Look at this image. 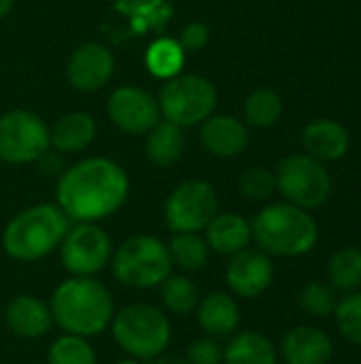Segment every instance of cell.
I'll return each mask as SVG.
<instances>
[{"label": "cell", "mask_w": 361, "mask_h": 364, "mask_svg": "<svg viewBox=\"0 0 361 364\" xmlns=\"http://www.w3.org/2000/svg\"><path fill=\"white\" fill-rule=\"evenodd\" d=\"M257 250L270 258H298L313 252L319 241V226L311 211L291 203L266 205L251 222Z\"/></svg>", "instance_id": "cell-3"}, {"label": "cell", "mask_w": 361, "mask_h": 364, "mask_svg": "<svg viewBox=\"0 0 361 364\" xmlns=\"http://www.w3.org/2000/svg\"><path fill=\"white\" fill-rule=\"evenodd\" d=\"M168 252L172 264L185 273H196L204 269L211 256L206 239L200 232H174L168 243Z\"/></svg>", "instance_id": "cell-25"}, {"label": "cell", "mask_w": 361, "mask_h": 364, "mask_svg": "<svg viewBox=\"0 0 361 364\" xmlns=\"http://www.w3.org/2000/svg\"><path fill=\"white\" fill-rule=\"evenodd\" d=\"M226 282L236 296L257 299L274 282L272 258L262 250L247 247V250L230 256V262L226 269Z\"/></svg>", "instance_id": "cell-13"}, {"label": "cell", "mask_w": 361, "mask_h": 364, "mask_svg": "<svg viewBox=\"0 0 361 364\" xmlns=\"http://www.w3.org/2000/svg\"><path fill=\"white\" fill-rule=\"evenodd\" d=\"M162 303L172 316H189L196 311L200 292L198 286L185 275H168L162 282Z\"/></svg>", "instance_id": "cell-26"}, {"label": "cell", "mask_w": 361, "mask_h": 364, "mask_svg": "<svg viewBox=\"0 0 361 364\" xmlns=\"http://www.w3.org/2000/svg\"><path fill=\"white\" fill-rule=\"evenodd\" d=\"M126 171L109 158H87L57 181V207L74 222H98L113 215L128 198Z\"/></svg>", "instance_id": "cell-1"}, {"label": "cell", "mask_w": 361, "mask_h": 364, "mask_svg": "<svg viewBox=\"0 0 361 364\" xmlns=\"http://www.w3.org/2000/svg\"><path fill=\"white\" fill-rule=\"evenodd\" d=\"M298 305L309 318L326 320L334 316L338 305V294L328 282H309L298 296Z\"/></svg>", "instance_id": "cell-29"}, {"label": "cell", "mask_w": 361, "mask_h": 364, "mask_svg": "<svg viewBox=\"0 0 361 364\" xmlns=\"http://www.w3.org/2000/svg\"><path fill=\"white\" fill-rule=\"evenodd\" d=\"M336 328L343 335L345 341L351 346L361 348V292H349L343 299H338L336 311H334Z\"/></svg>", "instance_id": "cell-31"}, {"label": "cell", "mask_w": 361, "mask_h": 364, "mask_svg": "<svg viewBox=\"0 0 361 364\" xmlns=\"http://www.w3.org/2000/svg\"><path fill=\"white\" fill-rule=\"evenodd\" d=\"M111 333L126 356L134 360H155L172 337L168 316L149 303H132L115 311Z\"/></svg>", "instance_id": "cell-5"}, {"label": "cell", "mask_w": 361, "mask_h": 364, "mask_svg": "<svg viewBox=\"0 0 361 364\" xmlns=\"http://www.w3.org/2000/svg\"><path fill=\"white\" fill-rule=\"evenodd\" d=\"M183 47L172 41V38H160L155 43H151L149 51H147V68L151 70V75L160 77V79H172L181 73L183 68Z\"/></svg>", "instance_id": "cell-28"}, {"label": "cell", "mask_w": 361, "mask_h": 364, "mask_svg": "<svg viewBox=\"0 0 361 364\" xmlns=\"http://www.w3.org/2000/svg\"><path fill=\"white\" fill-rule=\"evenodd\" d=\"M209 41V28L204 23H189L187 28H183L181 34V47L183 51H196L202 49Z\"/></svg>", "instance_id": "cell-34"}, {"label": "cell", "mask_w": 361, "mask_h": 364, "mask_svg": "<svg viewBox=\"0 0 361 364\" xmlns=\"http://www.w3.org/2000/svg\"><path fill=\"white\" fill-rule=\"evenodd\" d=\"M238 192L245 198L255 200V203L268 200L277 192L274 171H270L266 166H253V168L245 171L238 179Z\"/></svg>", "instance_id": "cell-32"}, {"label": "cell", "mask_w": 361, "mask_h": 364, "mask_svg": "<svg viewBox=\"0 0 361 364\" xmlns=\"http://www.w3.org/2000/svg\"><path fill=\"white\" fill-rule=\"evenodd\" d=\"M113 275L128 288L149 290L162 286L172 275V258L168 243L153 235L128 237L111 256Z\"/></svg>", "instance_id": "cell-6"}, {"label": "cell", "mask_w": 361, "mask_h": 364, "mask_svg": "<svg viewBox=\"0 0 361 364\" xmlns=\"http://www.w3.org/2000/svg\"><path fill=\"white\" fill-rule=\"evenodd\" d=\"M0 364H2V363H0Z\"/></svg>", "instance_id": "cell-38"}, {"label": "cell", "mask_w": 361, "mask_h": 364, "mask_svg": "<svg viewBox=\"0 0 361 364\" xmlns=\"http://www.w3.org/2000/svg\"><path fill=\"white\" fill-rule=\"evenodd\" d=\"M196 318L204 335L215 339H230L238 331L240 309L232 294L209 292L206 296H200Z\"/></svg>", "instance_id": "cell-19"}, {"label": "cell", "mask_w": 361, "mask_h": 364, "mask_svg": "<svg viewBox=\"0 0 361 364\" xmlns=\"http://www.w3.org/2000/svg\"><path fill=\"white\" fill-rule=\"evenodd\" d=\"M49 145V128L38 115L19 109L0 115V160L28 164L40 160Z\"/></svg>", "instance_id": "cell-11"}, {"label": "cell", "mask_w": 361, "mask_h": 364, "mask_svg": "<svg viewBox=\"0 0 361 364\" xmlns=\"http://www.w3.org/2000/svg\"><path fill=\"white\" fill-rule=\"evenodd\" d=\"M204 239L211 252L234 256L249 247L253 241L251 224L238 213H217L204 228Z\"/></svg>", "instance_id": "cell-20"}, {"label": "cell", "mask_w": 361, "mask_h": 364, "mask_svg": "<svg viewBox=\"0 0 361 364\" xmlns=\"http://www.w3.org/2000/svg\"><path fill=\"white\" fill-rule=\"evenodd\" d=\"M304 154L313 156L319 162H336L343 160L351 147L349 130L336 119H315L302 132Z\"/></svg>", "instance_id": "cell-18"}, {"label": "cell", "mask_w": 361, "mask_h": 364, "mask_svg": "<svg viewBox=\"0 0 361 364\" xmlns=\"http://www.w3.org/2000/svg\"><path fill=\"white\" fill-rule=\"evenodd\" d=\"M155 364H189L187 358H181V356H174V354H160L155 358Z\"/></svg>", "instance_id": "cell-35"}, {"label": "cell", "mask_w": 361, "mask_h": 364, "mask_svg": "<svg viewBox=\"0 0 361 364\" xmlns=\"http://www.w3.org/2000/svg\"><path fill=\"white\" fill-rule=\"evenodd\" d=\"M279 354L285 364H328L334 356V343L326 331L300 324L285 333Z\"/></svg>", "instance_id": "cell-15"}, {"label": "cell", "mask_w": 361, "mask_h": 364, "mask_svg": "<svg viewBox=\"0 0 361 364\" xmlns=\"http://www.w3.org/2000/svg\"><path fill=\"white\" fill-rule=\"evenodd\" d=\"M13 4H15V0H0V19L13 9Z\"/></svg>", "instance_id": "cell-36"}, {"label": "cell", "mask_w": 361, "mask_h": 364, "mask_svg": "<svg viewBox=\"0 0 361 364\" xmlns=\"http://www.w3.org/2000/svg\"><path fill=\"white\" fill-rule=\"evenodd\" d=\"M185 151L183 128L172 122H157L147 132V156L157 166L174 164Z\"/></svg>", "instance_id": "cell-23"}, {"label": "cell", "mask_w": 361, "mask_h": 364, "mask_svg": "<svg viewBox=\"0 0 361 364\" xmlns=\"http://www.w3.org/2000/svg\"><path fill=\"white\" fill-rule=\"evenodd\" d=\"M113 53L100 43L81 45L68 60V81L79 92L100 90L113 75Z\"/></svg>", "instance_id": "cell-14"}, {"label": "cell", "mask_w": 361, "mask_h": 364, "mask_svg": "<svg viewBox=\"0 0 361 364\" xmlns=\"http://www.w3.org/2000/svg\"><path fill=\"white\" fill-rule=\"evenodd\" d=\"M109 117L128 134H147L160 122V107L145 90L123 85L109 96Z\"/></svg>", "instance_id": "cell-12"}, {"label": "cell", "mask_w": 361, "mask_h": 364, "mask_svg": "<svg viewBox=\"0 0 361 364\" xmlns=\"http://www.w3.org/2000/svg\"><path fill=\"white\" fill-rule=\"evenodd\" d=\"M47 364H98V358L85 337L64 333L51 343L47 352Z\"/></svg>", "instance_id": "cell-30"}, {"label": "cell", "mask_w": 361, "mask_h": 364, "mask_svg": "<svg viewBox=\"0 0 361 364\" xmlns=\"http://www.w3.org/2000/svg\"><path fill=\"white\" fill-rule=\"evenodd\" d=\"M217 213V192L202 179H189L177 186L164 205V220L172 232H202Z\"/></svg>", "instance_id": "cell-9"}, {"label": "cell", "mask_w": 361, "mask_h": 364, "mask_svg": "<svg viewBox=\"0 0 361 364\" xmlns=\"http://www.w3.org/2000/svg\"><path fill=\"white\" fill-rule=\"evenodd\" d=\"M70 220L57 205H34L17 213L4 228L2 247L19 262H34L60 247Z\"/></svg>", "instance_id": "cell-4"}, {"label": "cell", "mask_w": 361, "mask_h": 364, "mask_svg": "<svg viewBox=\"0 0 361 364\" xmlns=\"http://www.w3.org/2000/svg\"><path fill=\"white\" fill-rule=\"evenodd\" d=\"M185 358L189 364H223V346L219 339L204 335L187 346Z\"/></svg>", "instance_id": "cell-33"}, {"label": "cell", "mask_w": 361, "mask_h": 364, "mask_svg": "<svg viewBox=\"0 0 361 364\" xmlns=\"http://www.w3.org/2000/svg\"><path fill=\"white\" fill-rule=\"evenodd\" d=\"M157 107L166 122L181 128L202 124L217 107L215 85L200 75H177L160 90Z\"/></svg>", "instance_id": "cell-8"}, {"label": "cell", "mask_w": 361, "mask_h": 364, "mask_svg": "<svg viewBox=\"0 0 361 364\" xmlns=\"http://www.w3.org/2000/svg\"><path fill=\"white\" fill-rule=\"evenodd\" d=\"M326 277L336 292H357L361 288V247L347 245L334 252L328 260Z\"/></svg>", "instance_id": "cell-24"}, {"label": "cell", "mask_w": 361, "mask_h": 364, "mask_svg": "<svg viewBox=\"0 0 361 364\" xmlns=\"http://www.w3.org/2000/svg\"><path fill=\"white\" fill-rule=\"evenodd\" d=\"M283 115V100L274 90L260 87L245 100V119L255 128H270Z\"/></svg>", "instance_id": "cell-27"}, {"label": "cell", "mask_w": 361, "mask_h": 364, "mask_svg": "<svg viewBox=\"0 0 361 364\" xmlns=\"http://www.w3.org/2000/svg\"><path fill=\"white\" fill-rule=\"evenodd\" d=\"M4 322L9 331L21 339H40L53 326L51 307L32 294L15 296L4 309Z\"/></svg>", "instance_id": "cell-17"}, {"label": "cell", "mask_w": 361, "mask_h": 364, "mask_svg": "<svg viewBox=\"0 0 361 364\" xmlns=\"http://www.w3.org/2000/svg\"><path fill=\"white\" fill-rule=\"evenodd\" d=\"M200 143L217 158H234L247 149L249 130L232 115H211L202 122Z\"/></svg>", "instance_id": "cell-16"}, {"label": "cell", "mask_w": 361, "mask_h": 364, "mask_svg": "<svg viewBox=\"0 0 361 364\" xmlns=\"http://www.w3.org/2000/svg\"><path fill=\"white\" fill-rule=\"evenodd\" d=\"M277 190L283 194L285 203L300 209L313 211L328 203L332 194V177L323 162L309 154L285 156L274 171Z\"/></svg>", "instance_id": "cell-7"}, {"label": "cell", "mask_w": 361, "mask_h": 364, "mask_svg": "<svg viewBox=\"0 0 361 364\" xmlns=\"http://www.w3.org/2000/svg\"><path fill=\"white\" fill-rule=\"evenodd\" d=\"M111 256V239L94 222H79L68 228L60 243V260L72 277H96L109 267Z\"/></svg>", "instance_id": "cell-10"}, {"label": "cell", "mask_w": 361, "mask_h": 364, "mask_svg": "<svg viewBox=\"0 0 361 364\" xmlns=\"http://www.w3.org/2000/svg\"><path fill=\"white\" fill-rule=\"evenodd\" d=\"M223 364H279V350L266 335L240 331L223 348Z\"/></svg>", "instance_id": "cell-21"}, {"label": "cell", "mask_w": 361, "mask_h": 364, "mask_svg": "<svg viewBox=\"0 0 361 364\" xmlns=\"http://www.w3.org/2000/svg\"><path fill=\"white\" fill-rule=\"evenodd\" d=\"M115 364H140V360H134V358H123V360H117Z\"/></svg>", "instance_id": "cell-37"}, {"label": "cell", "mask_w": 361, "mask_h": 364, "mask_svg": "<svg viewBox=\"0 0 361 364\" xmlns=\"http://www.w3.org/2000/svg\"><path fill=\"white\" fill-rule=\"evenodd\" d=\"M96 136V124L87 113L62 115L49 130V141L57 151H83Z\"/></svg>", "instance_id": "cell-22"}, {"label": "cell", "mask_w": 361, "mask_h": 364, "mask_svg": "<svg viewBox=\"0 0 361 364\" xmlns=\"http://www.w3.org/2000/svg\"><path fill=\"white\" fill-rule=\"evenodd\" d=\"M51 316L66 335L96 337L111 326L115 301L111 290L96 277H68L51 296Z\"/></svg>", "instance_id": "cell-2"}]
</instances>
